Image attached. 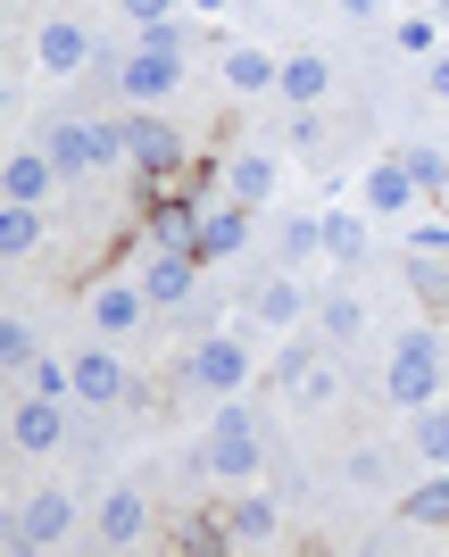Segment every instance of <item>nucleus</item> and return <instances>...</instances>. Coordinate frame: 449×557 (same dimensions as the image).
Segmentation results:
<instances>
[{"label":"nucleus","mask_w":449,"mask_h":557,"mask_svg":"<svg viewBox=\"0 0 449 557\" xmlns=\"http://www.w3.org/2000/svg\"><path fill=\"white\" fill-rule=\"evenodd\" d=\"M441 383H449V342H441V325H408L400 342H391V358H383V399L391 408H433L441 399Z\"/></svg>","instance_id":"1"},{"label":"nucleus","mask_w":449,"mask_h":557,"mask_svg":"<svg viewBox=\"0 0 449 557\" xmlns=\"http://www.w3.org/2000/svg\"><path fill=\"white\" fill-rule=\"evenodd\" d=\"M100 59H109V92L125 100V109H166V100L184 92V50H166V42H134V50H100Z\"/></svg>","instance_id":"2"},{"label":"nucleus","mask_w":449,"mask_h":557,"mask_svg":"<svg viewBox=\"0 0 449 557\" xmlns=\"http://www.w3.org/2000/svg\"><path fill=\"white\" fill-rule=\"evenodd\" d=\"M200 466H209L216 483H259L266 466V424L241 408V399H216L209 433H200Z\"/></svg>","instance_id":"3"},{"label":"nucleus","mask_w":449,"mask_h":557,"mask_svg":"<svg viewBox=\"0 0 449 557\" xmlns=\"http://www.w3.org/2000/svg\"><path fill=\"white\" fill-rule=\"evenodd\" d=\"M250 374H259V358H250V342H241L234 325L191 333V349H184V383H191V392H209V399H241V392H250Z\"/></svg>","instance_id":"4"},{"label":"nucleus","mask_w":449,"mask_h":557,"mask_svg":"<svg viewBox=\"0 0 449 557\" xmlns=\"http://www.w3.org/2000/svg\"><path fill=\"white\" fill-rule=\"evenodd\" d=\"M117 125H125V166H134L142 184H166V175H184V159H191L184 125H166L159 109H125Z\"/></svg>","instance_id":"5"},{"label":"nucleus","mask_w":449,"mask_h":557,"mask_svg":"<svg viewBox=\"0 0 449 557\" xmlns=\"http://www.w3.org/2000/svg\"><path fill=\"white\" fill-rule=\"evenodd\" d=\"M67 433H75V424H67V399L25 383L17 408H9V449H17V458H59V449H67Z\"/></svg>","instance_id":"6"},{"label":"nucleus","mask_w":449,"mask_h":557,"mask_svg":"<svg viewBox=\"0 0 449 557\" xmlns=\"http://www.w3.org/2000/svg\"><path fill=\"white\" fill-rule=\"evenodd\" d=\"M241 317L259 333H291L300 317H316V292L300 283V267H275V275H259L250 292H241Z\"/></svg>","instance_id":"7"},{"label":"nucleus","mask_w":449,"mask_h":557,"mask_svg":"<svg viewBox=\"0 0 449 557\" xmlns=\"http://www.w3.org/2000/svg\"><path fill=\"white\" fill-rule=\"evenodd\" d=\"M275 383H291V399H300V408H333L350 374H341V358H325V333H316V342H291V349H284Z\"/></svg>","instance_id":"8"},{"label":"nucleus","mask_w":449,"mask_h":557,"mask_svg":"<svg viewBox=\"0 0 449 557\" xmlns=\"http://www.w3.org/2000/svg\"><path fill=\"white\" fill-rule=\"evenodd\" d=\"M75 524H84V508H75L67 491H34V499L9 516V549H25V557H34V549H59Z\"/></svg>","instance_id":"9"},{"label":"nucleus","mask_w":449,"mask_h":557,"mask_svg":"<svg viewBox=\"0 0 449 557\" xmlns=\"http://www.w3.org/2000/svg\"><path fill=\"white\" fill-rule=\"evenodd\" d=\"M100 59V42H92V25L84 17H50L42 34H34V67L50 75V84H67V75H84Z\"/></svg>","instance_id":"10"},{"label":"nucleus","mask_w":449,"mask_h":557,"mask_svg":"<svg viewBox=\"0 0 449 557\" xmlns=\"http://www.w3.org/2000/svg\"><path fill=\"white\" fill-rule=\"evenodd\" d=\"M416 200H425V191H416L408 150H391V159H375L366 175H358V209H366V216H408Z\"/></svg>","instance_id":"11"},{"label":"nucleus","mask_w":449,"mask_h":557,"mask_svg":"<svg viewBox=\"0 0 449 557\" xmlns=\"http://www.w3.org/2000/svg\"><path fill=\"white\" fill-rule=\"evenodd\" d=\"M67 367H75V399H84V408H117V399L142 392V383H134V367H125L117 349H75Z\"/></svg>","instance_id":"12"},{"label":"nucleus","mask_w":449,"mask_h":557,"mask_svg":"<svg viewBox=\"0 0 449 557\" xmlns=\"http://www.w3.org/2000/svg\"><path fill=\"white\" fill-rule=\"evenodd\" d=\"M250 216H259V209H241V200H225V191H216L209 216H200V233H191V258H200V267L241 258V250H250Z\"/></svg>","instance_id":"13"},{"label":"nucleus","mask_w":449,"mask_h":557,"mask_svg":"<svg viewBox=\"0 0 449 557\" xmlns=\"http://www.w3.org/2000/svg\"><path fill=\"white\" fill-rule=\"evenodd\" d=\"M84 317H92V333L100 342H117V333H134V325H150V292L142 283H92V300H84Z\"/></svg>","instance_id":"14"},{"label":"nucleus","mask_w":449,"mask_h":557,"mask_svg":"<svg viewBox=\"0 0 449 557\" xmlns=\"http://www.w3.org/2000/svg\"><path fill=\"white\" fill-rule=\"evenodd\" d=\"M216 184H225V200H241V209H266L275 184H284V159H275V150H234V159L216 166Z\"/></svg>","instance_id":"15"},{"label":"nucleus","mask_w":449,"mask_h":557,"mask_svg":"<svg viewBox=\"0 0 449 557\" xmlns=\"http://www.w3.org/2000/svg\"><path fill=\"white\" fill-rule=\"evenodd\" d=\"M200 275H209V267H200L191 250H150V258H142V292H150V308H184L191 292H200Z\"/></svg>","instance_id":"16"},{"label":"nucleus","mask_w":449,"mask_h":557,"mask_svg":"<svg viewBox=\"0 0 449 557\" xmlns=\"http://www.w3.org/2000/svg\"><path fill=\"white\" fill-rule=\"evenodd\" d=\"M50 191H67V184H59V166H50V150H42V141H17L9 166H0V200H34V209H42Z\"/></svg>","instance_id":"17"},{"label":"nucleus","mask_w":449,"mask_h":557,"mask_svg":"<svg viewBox=\"0 0 449 557\" xmlns=\"http://www.w3.org/2000/svg\"><path fill=\"white\" fill-rule=\"evenodd\" d=\"M216 516H225L234 549H266V541L284 533V499H275V491H241L234 508H216Z\"/></svg>","instance_id":"18"},{"label":"nucleus","mask_w":449,"mask_h":557,"mask_svg":"<svg viewBox=\"0 0 449 557\" xmlns=\"http://www.w3.org/2000/svg\"><path fill=\"white\" fill-rule=\"evenodd\" d=\"M142 533H150V499L142 491H109V499L92 508V541L100 549H134Z\"/></svg>","instance_id":"19"},{"label":"nucleus","mask_w":449,"mask_h":557,"mask_svg":"<svg viewBox=\"0 0 449 557\" xmlns=\"http://www.w3.org/2000/svg\"><path fill=\"white\" fill-rule=\"evenodd\" d=\"M275 92H284L291 109H316V100L333 92V59H325V50H291V59H284V84H275Z\"/></svg>","instance_id":"20"},{"label":"nucleus","mask_w":449,"mask_h":557,"mask_svg":"<svg viewBox=\"0 0 449 557\" xmlns=\"http://www.w3.org/2000/svg\"><path fill=\"white\" fill-rule=\"evenodd\" d=\"M225 84H234V92H275V84H284V59L259 50V42H241V50H225Z\"/></svg>","instance_id":"21"},{"label":"nucleus","mask_w":449,"mask_h":557,"mask_svg":"<svg viewBox=\"0 0 449 557\" xmlns=\"http://www.w3.org/2000/svg\"><path fill=\"white\" fill-rule=\"evenodd\" d=\"M400 524H425V533H449V466H433V483H416L400 499Z\"/></svg>","instance_id":"22"},{"label":"nucleus","mask_w":449,"mask_h":557,"mask_svg":"<svg viewBox=\"0 0 449 557\" xmlns=\"http://www.w3.org/2000/svg\"><path fill=\"white\" fill-rule=\"evenodd\" d=\"M42 250V209L34 200H0V258H34Z\"/></svg>","instance_id":"23"},{"label":"nucleus","mask_w":449,"mask_h":557,"mask_svg":"<svg viewBox=\"0 0 449 557\" xmlns=\"http://www.w3.org/2000/svg\"><path fill=\"white\" fill-rule=\"evenodd\" d=\"M325 258L333 267H366V216L358 209H325Z\"/></svg>","instance_id":"24"},{"label":"nucleus","mask_w":449,"mask_h":557,"mask_svg":"<svg viewBox=\"0 0 449 557\" xmlns=\"http://www.w3.org/2000/svg\"><path fill=\"white\" fill-rule=\"evenodd\" d=\"M34 367H42V333L25 325V317H9V325H0V374H9V383H25Z\"/></svg>","instance_id":"25"},{"label":"nucleus","mask_w":449,"mask_h":557,"mask_svg":"<svg viewBox=\"0 0 449 557\" xmlns=\"http://www.w3.org/2000/svg\"><path fill=\"white\" fill-rule=\"evenodd\" d=\"M275 250H284V258H275V267H300V275H308V267L325 258V209H316V216H291Z\"/></svg>","instance_id":"26"},{"label":"nucleus","mask_w":449,"mask_h":557,"mask_svg":"<svg viewBox=\"0 0 449 557\" xmlns=\"http://www.w3.org/2000/svg\"><path fill=\"white\" fill-rule=\"evenodd\" d=\"M316 333H325V342H358V333H366V300H358V292H325V300H316Z\"/></svg>","instance_id":"27"},{"label":"nucleus","mask_w":449,"mask_h":557,"mask_svg":"<svg viewBox=\"0 0 449 557\" xmlns=\"http://www.w3.org/2000/svg\"><path fill=\"white\" fill-rule=\"evenodd\" d=\"M416 458L425 466H449V408L433 399V408H416Z\"/></svg>","instance_id":"28"},{"label":"nucleus","mask_w":449,"mask_h":557,"mask_svg":"<svg viewBox=\"0 0 449 557\" xmlns=\"http://www.w3.org/2000/svg\"><path fill=\"white\" fill-rule=\"evenodd\" d=\"M175 549H200V557H216V549H234V533H225V516H184V533H175Z\"/></svg>","instance_id":"29"},{"label":"nucleus","mask_w":449,"mask_h":557,"mask_svg":"<svg viewBox=\"0 0 449 557\" xmlns=\"http://www.w3.org/2000/svg\"><path fill=\"white\" fill-rule=\"evenodd\" d=\"M408 166H416V191H425V200H449V159L433 141H408Z\"/></svg>","instance_id":"30"},{"label":"nucleus","mask_w":449,"mask_h":557,"mask_svg":"<svg viewBox=\"0 0 449 557\" xmlns=\"http://www.w3.org/2000/svg\"><path fill=\"white\" fill-rule=\"evenodd\" d=\"M125 9V25L134 34H150V25H166V17H184V0H117Z\"/></svg>","instance_id":"31"},{"label":"nucleus","mask_w":449,"mask_h":557,"mask_svg":"<svg viewBox=\"0 0 449 557\" xmlns=\"http://www.w3.org/2000/svg\"><path fill=\"white\" fill-rule=\"evenodd\" d=\"M400 50L408 59H433V50H441V25L433 17H400Z\"/></svg>","instance_id":"32"},{"label":"nucleus","mask_w":449,"mask_h":557,"mask_svg":"<svg viewBox=\"0 0 449 557\" xmlns=\"http://www.w3.org/2000/svg\"><path fill=\"white\" fill-rule=\"evenodd\" d=\"M425 92L449 109V50H433V59H425Z\"/></svg>","instance_id":"33"},{"label":"nucleus","mask_w":449,"mask_h":557,"mask_svg":"<svg viewBox=\"0 0 449 557\" xmlns=\"http://www.w3.org/2000/svg\"><path fill=\"white\" fill-rule=\"evenodd\" d=\"M350 483H383V449H350Z\"/></svg>","instance_id":"34"},{"label":"nucleus","mask_w":449,"mask_h":557,"mask_svg":"<svg viewBox=\"0 0 449 557\" xmlns=\"http://www.w3.org/2000/svg\"><path fill=\"white\" fill-rule=\"evenodd\" d=\"M333 9H350V17H375L383 0H333Z\"/></svg>","instance_id":"35"},{"label":"nucleus","mask_w":449,"mask_h":557,"mask_svg":"<svg viewBox=\"0 0 449 557\" xmlns=\"http://www.w3.org/2000/svg\"><path fill=\"white\" fill-rule=\"evenodd\" d=\"M191 9H200V17H216V9H225V0H191Z\"/></svg>","instance_id":"36"},{"label":"nucleus","mask_w":449,"mask_h":557,"mask_svg":"<svg viewBox=\"0 0 449 557\" xmlns=\"http://www.w3.org/2000/svg\"><path fill=\"white\" fill-rule=\"evenodd\" d=\"M433 17H449V0H433Z\"/></svg>","instance_id":"37"},{"label":"nucleus","mask_w":449,"mask_h":557,"mask_svg":"<svg viewBox=\"0 0 449 557\" xmlns=\"http://www.w3.org/2000/svg\"><path fill=\"white\" fill-rule=\"evenodd\" d=\"M441 216H449V200H441Z\"/></svg>","instance_id":"38"}]
</instances>
